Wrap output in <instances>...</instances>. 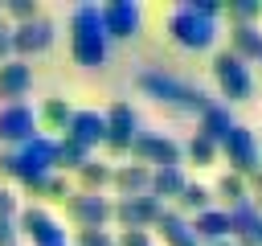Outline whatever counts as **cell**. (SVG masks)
<instances>
[{
  "label": "cell",
  "mask_w": 262,
  "mask_h": 246,
  "mask_svg": "<svg viewBox=\"0 0 262 246\" xmlns=\"http://www.w3.org/2000/svg\"><path fill=\"white\" fill-rule=\"evenodd\" d=\"M168 37H172V45H180V49H188V53H196V49H209L213 41H217V20H209V16H196L192 8H176V12H168Z\"/></svg>",
  "instance_id": "obj_4"
},
{
  "label": "cell",
  "mask_w": 262,
  "mask_h": 246,
  "mask_svg": "<svg viewBox=\"0 0 262 246\" xmlns=\"http://www.w3.org/2000/svg\"><path fill=\"white\" fill-rule=\"evenodd\" d=\"M111 53V41L98 20V4H78L70 12V57L82 70H102Z\"/></svg>",
  "instance_id": "obj_1"
},
{
  "label": "cell",
  "mask_w": 262,
  "mask_h": 246,
  "mask_svg": "<svg viewBox=\"0 0 262 246\" xmlns=\"http://www.w3.org/2000/svg\"><path fill=\"white\" fill-rule=\"evenodd\" d=\"M184 184H188L184 168H151V180H147V197L164 205V201H176Z\"/></svg>",
  "instance_id": "obj_18"
},
{
  "label": "cell",
  "mask_w": 262,
  "mask_h": 246,
  "mask_svg": "<svg viewBox=\"0 0 262 246\" xmlns=\"http://www.w3.org/2000/svg\"><path fill=\"white\" fill-rule=\"evenodd\" d=\"M12 156H16V180L33 197H41V184L53 172V135H33L20 148H12Z\"/></svg>",
  "instance_id": "obj_3"
},
{
  "label": "cell",
  "mask_w": 262,
  "mask_h": 246,
  "mask_svg": "<svg viewBox=\"0 0 262 246\" xmlns=\"http://www.w3.org/2000/svg\"><path fill=\"white\" fill-rule=\"evenodd\" d=\"M184 8H192V12H196V16H209V20H217V16H221V8H225V4H221V0H188V4H184Z\"/></svg>",
  "instance_id": "obj_35"
},
{
  "label": "cell",
  "mask_w": 262,
  "mask_h": 246,
  "mask_svg": "<svg viewBox=\"0 0 262 246\" xmlns=\"http://www.w3.org/2000/svg\"><path fill=\"white\" fill-rule=\"evenodd\" d=\"M254 242L262 246V217H258V230H254Z\"/></svg>",
  "instance_id": "obj_41"
},
{
  "label": "cell",
  "mask_w": 262,
  "mask_h": 246,
  "mask_svg": "<svg viewBox=\"0 0 262 246\" xmlns=\"http://www.w3.org/2000/svg\"><path fill=\"white\" fill-rule=\"evenodd\" d=\"M246 189L254 193V197H250V205H254V213L262 217V168H258L254 176H246Z\"/></svg>",
  "instance_id": "obj_36"
},
{
  "label": "cell",
  "mask_w": 262,
  "mask_h": 246,
  "mask_svg": "<svg viewBox=\"0 0 262 246\" xmlns=\"http://www.w3.org/2000/svg\"><path fill=\"white\" fill-rule=\"evenodd\" d=\"M102 135H106V119H102V111L82 107V111H74V115H70L66 139H74V144H82V148L90 152V148H98V144H102Z\"/></svg>",
  "instance_id": "obj_16"
},
{
  "label": "cell",
  "mask_w": 262,
  "mask_h": 246,
  "mask_svg": "<svg viewBox=\"0 0 262 246\" xmlns=\"http://www.w3.org/2000/svg\"><path fill=\"white\" fill-rule=\"evenodd\" d=\"M164 246H201V242H196V234L188 230V221H180L176 230L164 234Z\"/></svg>",
  "instance_id": "obj_33"
},
{
  "label": "cell",
  "mask_w": 262,
  "mask_h": 246,
  "mask_svg": "<svg viewBox=\"0 0 262 246\" xmlns=\"http://www.w3.org/2000/svg\"><path fill=\"white\" fill-rule=\"evenodd\" d=\"M74 246H115V234L111 230H78Z\"/></svg>",
  "instance_id": "obj_32"
},
{
  "label": "cell",
  "mask_w": 262,
  "mask_h": 246,
  "mask_svg": "<svg viewBox=\"0 0 262 246\" xmlns=\"http://www.w3.org/2000/svg\"><path fill=\"white\" fill-rule=\"evenodd\" d=\"M12 57V25L0 16V61H8Z\"/></svg>",
  "instance_id": "obj_40"
},
{
  "label": "cell",
  "mask_w": 262,
  "mask_h": 246,
  "mask_svg": "<svg viewBox=\"0 0 262 246\" xmlns=\"http://www.w3.org/2000/svg\"><path fill=\"white\" fill-rule=\"evenodd\" d=\"M66 217L78 230H106L111 221V201L102 193H70L66 197Z\"/></svg>",
  "instance_id": "obj_11"
},
{
  "label": "cell",
  "mask_w": 262,
  "mask_h": 246,
  "mask_svg": "<svg viewBox=\"0 0 262 246\" xmlns=\"http://www.w3.org/2000/svg\"><path fill=\"white\" fill-rule=\"evenodd\" d=\"M115 246H151V234L147 230H119Z\"/></svg>",
  "instance_id": "obj_34"
},
{
  "label": "cell",
  "mask_w": 262,
  "mask_h": 246,
  "mask_svg": "<svg viewBox=\"0 0 262 246\" xmlns=\"http://www.w3.org/2000/svg\"><path fill=\"white\" fill-rule=\"evenodd\" d=\"M160 201H151V197H119L115 205H111V221L119 225V230H151L156 225V217H160Z\"/></svg>",
  "instance_id": "obj_13"
},
{
  "label": "cell",
  "mask_w": 262,
  "mask_h": 246,
  "mask_svg": "<svg viewBox=\"0 0 262 246\" xmlns=\"http://www.w3.org/2000/svg\"><path fill=\"white\" fill-rule=\"evenodd\" d=\"M16 234L29 238L33 246H66V230L45 209H37V205H29V209L16 213Z\"/></svg>",
  "instance_id": "obj_12"
},
{
  "label": "cell",
  "mask_w": 262,
  "mask_h": 246,
  "mask_svg": "<svg viewBox=\"0 0 262 246\" xmlns=\"http://www.w3.org/2000/svg\"><path fill=\"white\" fill-rule=\"evenodd\" d=\"M233 123H237V119H233V111H229L225 102H213V107L201 115V127H196V135H205L209 144H217V148H221V139L233 131Z\"/></svg>",
  "instance_id": "obj_21"
},
{
  "label": "cell",
  "mask_w": 262,
  "mask_h": 246,
  "mask_svg": "<svg viewBox=\"0 0 262 246\" xmlns=\"http://www.w3.org/2000/svg\"><path fill=\"white\" fill-rule=\"evenodd\" d=\"M217 156H225V160H229V172H237V176H254V172L262 168V160H258V139H254V131L242 127V123H233V131L221 139Z\"/></svg>",
  "instance_id": "obj_7"
},
{
  "label": "cell",
  "mask_w": 262,
  "mask_h": 246,
  "mask_svg": "<svg viewBox=\"0 0 262 246\" xmlns=\"http://www.w3.org/2000/svg\"><path fill=\"white\" fill-rule=\"evenodd\" d=\"M213 197H221V201H225V213H229V209H237V205H250L246 176H237V172H221V180H217Z\"/></svg>",
  "instance_id": "obj_24"
},
{
  "label": "cell",
  "mask_w": 262,
  "mask_h": 246,
  "mask_svg": "<svg viewBox=\"0 0 262 246\" xmlns=\"http://www.w3.org/2000/svg\"><path fill=\"white\" fill-rule=\"evenodd\" d=\"M258 61H262V57H258Z\"/></svg>",
  "instance_id": "obj_45"
},
{
  "label": "cell",
  "mask_w": 262,
  "mask_h": 246,
  "mask_svg": "<svg viewBox=\"0 0 262 246\" xmlns=\"http://www.w3.org/2000/svg\"><path fill=\"white\" fill-rule=\"evenodd\" d=\"M33 115H37V131H41V135H49V131H66V127H70L74 107H70L61 94H53V98H45Z\"/></svg>",
  "instance_id": "obj_20"
},
{
  "label": "cell",
  "mask_w": 262,
  "mask_h": 246,
  "mask_svg": "<svg viewBox=\"0 0 262 246\" xmlns=\"http://www.w3.org/2000/svg\"><path fill=\"white\" fill-rule=\"evenodd\" d=\"M33 135H41L37 131V115H33V107L29 102H8V107H0V144H25V139H33Z\"/></svg>",
  "instance_id": "obj_14"
},
{
  "label": "cell",
  "mask_w": 262,
  "mask_h": 246,
  "mask_svg": "<svg viewBox=\"0 0 262 246\" xmlns=\"http://www.w3.org/2000/svg\"><path fill=\"white\" fill-rule=\"evenodd\" d=\"M147 180H151V168H143V164H119V168H111V189L119 197H147Z\"/></svg>",
  "instance_id": "obj_17"
},
{
  "label": "cell",
  "mask_w": 262,
  "mask_h": 246,
  "mask_svg": "<svg viewBox=\"0 0 262 246\" xmlns=\"http://www.w3.org/2000/svg\"><path fill=\"white\" fill-rule=\"evenodd\" d=\"M90 160V152L82 148V144H74V139H53V172H78L82 164Z\"/></svg>",
  "instance_id": "obj_23"
},
{
  "label": "cell",
  "mask_w": 262,
  "mask_h": 246,
  "mask_svg": "<svg viewBox=\"0 0 262 246\" xmlns=\"http://www.w3.org/2000/svg\"><path fill=\"white\" fill-rule=\"evenodd\" d=\"M205 209H213V189H205V184H196V180H188L184 189H180V197H176V213L184 217V213H205Z\"/></svg>",
  "instance_id": "obj_25"
},
{
  "label": "cell",
  "mask_w": 262,
  "mask_h": 246,
  "mask_svg": "<svg viewBox=\"0 0 262 246\" xmlns=\"http://www.w3.org/2000/svg\"><path fill=\"white\" fill-rule=\"evenodd\" d=\"M188 230L196 234V242H225L229 238V217H225V209H205V213H196L192 221H188Z\"/></svg>",
  "instance_id": "obj_22"
},
{
  "label": "cell",
  "mask_w": 262,
  "mask_h": 246,
  "mask_svg": "<svg viewBox=\"0 0 262 246\" xmlns=\"http://www.w3.org/2000/svg\"><path fill=\"white\" fill-rule=\"evenodd\" d=\"M258 160H262V144H258Z\"/></svg>",
  "instance_id": "obj_43"
},
{
  "label": "cell",
  "mask_w": 262,
  "mask_h": 246,
  "mask_svg": "<svg viewBox=\"0 0 262 246\" xmlns=\"http://www.w3.org/2000/svg\"><path fill=\"white\" fill-rule=\"evenodd\" d=\"M29 90H33V66L20 61V57L0 61V98H4V107L8 102H25Z\"/></svg>",
  "instance_id": "obj_15"
},
{
  "label": "cell",
  "mask_w": 262,
  "mask_h": 246,
  "mask_svg": "<svg viewBox=\"0 0 262 246\" xmlns=\"http://www.w3.org/2000/svg\"><path fill=\"white\" fill-rule=\"evenodd\" d=\"M16 213H20V205H16V193L0 184V217H16Z\"/></svg>",
  "instance_id": "obj_37"
},
{
  "label": "cell",
  "mask_w": 262,
  "mask_h": 246,
  "mask_svg": "<svg viewBox=\"0 0 262 246\" xmlns=\"http://www.w3.org/2000/svg\"><path fill=\"white\" fill-rule=\"evenodd\" d=\"M180 152H184V156H188L196 168H209V164H217V144H209L205 135H192V139H188Z\"/></svg>",
  "instance_id": "obj_28"
},
{
  "label": "cell",
  "mask_w": 262,
  "mask_h": 246,
  "mask_svg": "<svg viewBox=\"0 0 262 246\" xmlns=\"http://www.w3.org/2000/svg\"><path fill=\"white\" fill-rule=\"evenodd\" d=\"M53 37H57V25L49 16H33L25 25H12V57H20V61L37 57L53 45Z\"/></svg>",
  "instance_id": "obj_10"
},
{
  "label": "cell",
  "mask_w": 262,
  "mask_h": 246,
  "mask_svg": "<svg viewBox=\"0 0 262 246\" xmlns=\"http://www.w3.org/2000/svg\"><path fill=\"white\" fill-rule=\"evenodd\" d=\"M229 53L237 61H258L262 57V29L258 25H229Z\"/></svg>",
  "instance_id": "obj_19"
},
{
  "label": "cell",
  "mask_w": 262,
  "mask_h": 246,
  "mask_svg": "<svg viewBox=\"0 0 262 246\" xmlns=\"http://www.w3.org/2000/svg\"><path fill=\"white\" fill-rule=\"evenodd\" d=\"M106 119V135H102V148L111 156H127L131 139L139 135V115L131 111V102H111V111H102Z\"/></svg>",
  "instance_id": "obj_9"
},
{
  "label": "cell",
  "mask_w": 262,
  "mask_h": 246,
  "mask_svg": "<svg viewBox=\"0 0 262 246\" xmlns=\"http://www.w3.org/2000/svg\"><path fill=\"white\" fill-rule=\"evenodd\" d=\"M16 217H0V246H16Z\"/></svg>",
  "instance_id": "obj_39"
},
{
  "label": "cell",
  "mask_w": 262,
  "mask_h": 246,
  "mask_svg": "<svg viewBox=\"0 0 262 246\" xmlns=\"http://www.w3.org/2000/svg\"><path fill=\"white\" fill-rule=\"evenodd\" d=\"M78 193H102L106 184H111V164H102V160H86L82 168H78Z\"/></svg>",
  "instance_id": "obj_27"
},
{
  "label": "cell",
  "mask_w": 262,
  "mask_h": 246,
  "mask_svg": "<svg viewBox=\"0 0 262 246\" xmlns=\"http://www.w3.org/2000/svg\"><path fill=\"white\" fill-rule=\"evenodd\" d=\"M98 20H102L106 41H131L143 29V12H139L135 0H111V4H102L98 8Z\"/></svg>",
  "instance_id": "obj_8"
},
{
  "label": "cell",
  "mask_w": 262,
  "mask_h": 246,
  "mask_svg": "<svg viewBox=\"0 0 262 246\" xmlns=\"http://www.w3.org/2000/svg\"><path fill=\"white\" fill-rule=\"evenodd\" d=\"M209 246H233V242H229V238H225V242H209Z\"/></svg>",
  "instance_id": "obj_42"
},
{
  "label": "cell",
  "mask_w": 262,
  "mask_h": 246,
  "mask_svg": "<svg viewBox=\"0 0 262 246\" xmlns=\"http://www.w3.org/2000/svg\"><path fill=\"white\" fill-rule=\"evenodd\" d=\"M16 246H20V242H16Z\"/></svg>",
  "instance_id": "obj_44"
},
{
  "label": "cell",
  "mask_w": 262,
  "mask_h": 246,
  "mask_svg": "<svg viewBox=\"0 0 262 246\" xmlns=\"http://www.w3.org/2000/svg\"><path fill=\"white\" fill-rule=\"evenodd\" d=\"M213 78H217V90H221V98H229V102H246V98L254 94L250 66H246V61H237L229 49L213 53Z\"/></svg>",
  "instance_id": "obj_6"
},
{
  "label": "cell",
  "mask_w": 262,
  "mask_h": 246,
  "mask_svg": "<svg viewBox=\"0 0 262 246\" xmlns=\"http://www.w3.org/2000/svg\"><path fill=\"white\" fill-rule=\"evenodd\" d=\"M225 217H229V238H233V242H254V230H258L254 205H237V209H229Z\"/></svg>",
  "instance_id": "obj_26"
},
{
  "label": "cell",
  "mask_w": 262,
  "mask_h": 246,
  "mask_svg": "<svg viewBox=\"0 0 262 246\" xmlns=\"http://www.w3.org/2000/svg\"><path fill=\"white\" fill-rule=\"evenodd\" d=\"M74 189L66 184V176H57V172H49L45 176V184H41V197H49V201H66Z\"/></svg>",
  "instance_id": "obj_31"
},
{
  "label": "cell",
  "mask_w": 262,
  "mask_h": 246,
  "mask_svg": "<svg viewBox=\"0 0 262 246\" xmlns=\"http://www.w3.org/2000/svg\"><path fill=\"white\" fill-rule=\"evenodd\" d=\"M127 156L143 168H180V160H184L180 144L168 139V135H156V131H139L127 148Z\"/></svg>",
  "instance_id": "obj_5"
},
{
  "label": "cell",
  "mask_w": 262,
  "mask_h": 246,
  "mask_svg": "<svg viewBox=\"0 0 262 246\" xmlns=\"http://www.w3.org/2000/svg\"><path fill=\"white\" fill-rule=\"evenodd\" d=\"M4 12H8V25H25V20L41 16V4H37V0H8Z\"/></svg>",
  "instance_id": "obj_30"
},
{
  "label": "cell",
  "mask_w": 262,
  "mask_h": 246,
  "mask_svg": "<svg viewBox=\"0 0 262 246\" xmlns=\"http://www.w3.org/2000/svg\"><path fill=\"white\" fill-rule=\"evenodd\" d=\"M221 12H229V25H254L262 16V0H246V4H225Z\"/></svg>",
  "instance_id": "obj_29"
},
{
  "label": "cell",
  "mask_w": 262,
  "mask_h": 246,
  "mask_svg": "<svg viewBox=\"0 0 262 246\" xmlns=\"http://www.w3.org/2000/svg\"><path fill=\"white\" fill-rule=\"evenodd\" d=\"M0 176L16 180V156H12V148H0Z\"/></svg>",
  "instance_id": "obj_38"
},
{
  "label": "cell",
  "mask_w": 262,
  "mask_h": 246,
  "mask_svg": "<svg viewBox=\"0 0 262 246\" xmlns=\"http://www.w3.org/2000/svg\"><path fill=\"white\" fill-rule=\"evenodd\" d=\"M139 90L151 94L156 102H164V107H172V111H188V115H205V111L213 107L201 86L180 82V78L160 74V70H143V74H139Z\"/></svg>",
  "instance_id": "obj_2"
}]
</instances>
